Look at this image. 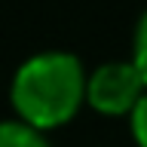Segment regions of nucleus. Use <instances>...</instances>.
I'll return each mask as SVG.
<instances>
[{"label": "nucleus", "mask_w": 147, "mask_h": 147, "mask_svg": "<svg viewBox=\"0 0 147 147\" xmlns=\"http://www.w3.org/2000/svg\"><path fill=\"white\" fill-rule=\"evenodd\" d=\"M86 83L89 74L77 55L61 49L31 55L18 64L9 83V101L16 119L40 132L71 123L80 104L86 101Z\"/></svg>", "instance_id": "obj_1"}, {"label": "nucleus", "mask_w": 147, "mask_h": 147, "mask_svg": "<svg viewBox=\"0 0 147 147\" xmlns=\"http://www.w3.org/2000/svg\"><path fill=\"white\" fill-rule=\"evenodd\" d=\"M147 83L135 61H104L89 74L86 104L101 117H129L135 104L144 98Z\"/></svg>", "instance_id": "obj_2"}, {"label": "nucleus", "mask_w": 147, "mask_h": 147, "mask_svg": "<svg viewBox=\"0 0 147 147\" xmlns=\"http://www.w3.org/2000/svg\"><path fill=\"white\" fill-rule=\"evenodd\" d=\"M0 147H49L40 129L28 126L22 119H3L0 123Z\"/></svg>", "instance_id": "obj_3"}, {"label": "nucleus", "mask_w": 147, "mask_h": 147, "mask_svg": "<svg viewBox=\"0 0 147 147\" xmlns=\"http://www.w3.org/2000/svg\"><path fill=\"white\" fill-rule=\"evenodd\" d=\"M132 61H135V67L141 71V77H144V83H147V9H144V16L138 18V28H135Z\"/></svg>", "instance_id": "obj_4"}, {"label": "nucleus", "mask_w": 147, "mask_h": 147, "mask_svg": "<svg viewBox=\"0 0 147 147\" xmlns=\"http://www.w3.org/2000/svg\"><path fill=\"white\" fill-rule=\"evenodd\" d=\"M129 129H132L135 144L138 147H147V92H144V98L135 104V110L129 113Z\"/></svg>", "instance_id": "obj_5"}]
</instances>
